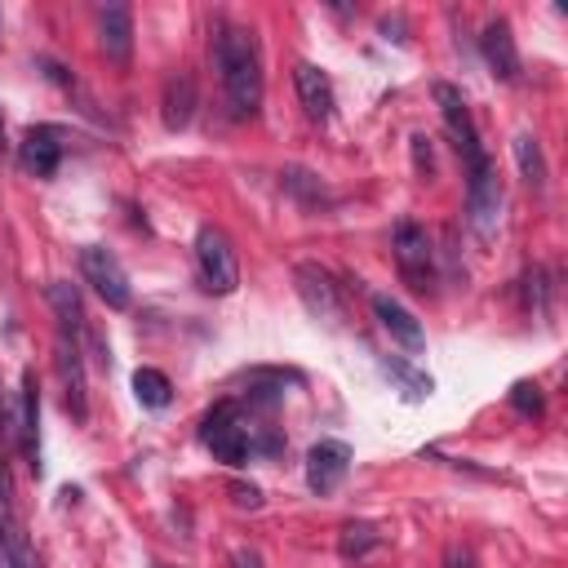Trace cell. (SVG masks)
Listing matches in <instances>:
<instances>
[{
    "instance_id": "obj_32",
    "label": "cell",
    "mask_w": 568,
    "mask_h": 568,
    "mask_svg": "<svg viewBox=\"0 0 568 568\" xmlns=\"http://www.w3.org/2000/svg\"><path fill=\"white\" fill-rule=\"evenodd\" d=\"M0 390H4V386H0ZM4 413H9V408H4V395H0V417H4Z\"/></svg>"
},
{
    "instance_id": "obj_13",
    "label": "cell",
    "mask_w": 568,
    "mask_h": 568,
    "mask_svg": "<svg viewBox=\"0 0 568 568\" xmlns=\"http://www.w3.org/2000/svg\"><path fill=\"white\" fill-rule=\"evenodd\" d=\"M98 40H102V53L115 62V67H124L129 62V53H133V13H129V4H102L98 9Z\"/></svg>"
},
{
    "instance_id": "obj_2",
    "label": "cell",
    "mask_w": 568,
    "mask_h": 568,
    "mask_svg": "<svg viewBox=\"0 0 568 568\" xmlns=\"http://www.w3.org/2000/svg\"><path fill=\"white\" fill-rule=\"evenodd\" d=\"M200 439H204L209 453H213L217 462H226V466H240V462H248V453H253V430L240 422L235 404H217V408L204 417Z\"/></svg>"
},
{
    "instance_id": "obj_12",
    "label": "cell",
    "mask_w": 568,
    "mask_h": 568,
    "mask_svg": "<svg viewBox=\"0 0 568 568\" xmlns=\"http://www.w3.org/2000/svg\"><path fill=\"white\" fill-rule=\"evenodd\" d=\"M58 377H62V404L75 422L89 417V390H84V364H80V351L71 337H58Z\"/></svg>"
},
{
    "instance_id": "obj_10",
    "label": "cell",
    "mask_w": 568,
    "mask_h": 568,
    "mask_svg": "<svg viewBox=\"0 0 568 568\" xmlns=\"http://www.w3.org/2000/svg\"><path fill=\"white\" fill-rule=\"evenodd\" d=\"M346 466H351V448L342 439H320L306 453V484L315 493H333L346 479Z\"/></svg>"
},
{
    "instance_id": "obj_23",
    "label": "cell",
    "mask_w": 568,
    "mask_h": 568,
    "mask_svg": "<svg viewBox=\"0 0 568 568\" xmlns=\"http://www.w3.org/2000/svg\"><path fill=\"white\" fill-rule=\"evenodd\" d=\"M280 182H284V191H293V195H297V200H306V204L328 200V195H324V182H320L311 169H284V173H280Z\"/></svg>"
},
{
    "instance_id": "obj_9",
    "label": "cell",
    "mask_w": 568,
    "mask_h": 568,
    "mask_svg": "<svg viewBox=\"0 0 568 568\" xmlns=\"http://www.w3.org/2000/svg\"><path fill=\"white\" fill-rule=\"evenodd\" d=\"M18 448L27 457V466L40 475V386H36V373L27 368L22 373V390H18Z\"/></svg>"
},
{
    "instance_id": "obj_21",
    "label": "cell",
    "mask_w": 568,
    "mask_h": 568,
    "mask_svg": "<svg viewBox=\"0 0 568 568\" xmlns=\"http://www.w3.org/2000/svg\"><path fill=\"white\" fill-rule=\"evenodd\" d=\"M510 151H515V164H519L524 182H528V186H546V160H541L537 138H532V133H519V138L510 142Z\"/></svg>"
},
{
    "instance_id": "obj_20",
    "label": "cell",
    "mask_w": 568,
    "mask_h": 568,
    "mask_svg": "<svg viewBox=\"0 0 568 568\" xmlns=\"http://www.w3.org/2000/svg\"><path fill=\"white\" fill-rule=\"evenodd\" d=\"M377 541H382L377 524H368V519H351V524H342L337 550H342V559H364V555H368Z\"/></svg>"
},
{
    "instance_id": "obj_3",
    "label": "cell",
    "mask_w": 568,
    "mask_h": 568,
    "mask_svg": "<svg viewBox=\"0 0 568 568\" xmlns=\"http://www.w3.org/2000/svg\"><path fill=\"white\" fill-rule=\"evenodd\" d=\"M195 262H200V280L209 293H231L240 284V266H235V248L217 226H200L195 235Z\"/></svg>"
},
{
    "instance_id": "obj_11",
    "label": "cell",
    "mask_w": 568,
    "mask_h": 568,
    "mask_svg": "<svg viewBox=\"0 0 568 568\" xmlns=\"http://www.w3.org/2000/svg\"><path fill=\"white\" fill-rule=\"evenodd\" d=\"M18 160H22V169L36 173V178H53L58 164H62L58 129H53V124H36V129H27L22 142H18Z\"/></svg>"
},
{
    "instance_id": "obj_27",
    "label": "cell",
    "mask_w": 568,
    "mask_h": 568,
    "mask_svg": "<svg viewBox=\"0 0 568 568\" xmlns=\"http://www.w3.org/2000/svg\"><path fill=\"white\" fill-rule=\"evenodd\" d=\"M413 160H417V173H426V178H435V160H430V138H413Z\"/></svg>"
},
{
    "instance_id": "obj_16",
    "label": "cell",
    "mask_w": 568,
    "mask_h": 568,
    "mask_svg": "<svg viewBox=\"0 0 568 568\" xmlns=\"http://www.w3.org/2000/svg\"><path fill=\"white\" fill-rule=\"evenodd\" d=\"M373 315H377V324L395 337V342H404L408 351H422V342H426V333H422V324H417V315L413 311H404L390 293H373Z\"/></svg>"
},
{
    "instance_id": "obj_5",
    "label": "cell",
    "mask_w": 568,
    "mask_h": 568,
    "mask_svg": "<svg viewBox=\"0 0 568 568\" xmlns=\"http://www.w3.org/2000/svg\"><path fill=\"white\" fill-rule=\"evenodd\" d=\"M390 248H395L399 275H404L417 293H426V288H430V280H435V253H430L426 231H422L417 222H399V226L390 231Z\"/></svg>"
},
{
    "instance_id": "obj_15",
    "label": "cell",
    "mask_w": 568,
    "mask_h": 568,
    "mask_svg": "<svg viewBox=\"0 0 568 568\" xmlns=\"http://www.w3.org/2000/svg\"><path fill=\"white\" fill-rule=\"evenodd\" d=\"M293 89H297V102L311 120H328L333 115V80L315 67V62H297L293 67Z\"/></svg>"
},
{
    "instance_id": "obj_6",
    "label": "cell",
    "mask_w": 568,
    "mask_h": 568,
    "mask_svg": "<svg viewBox=\"0 0 568 568\" xmlns=\"http://www.w3.org/2000/svg\"><path fill=\"white\" fill-rule=\"evenodd\" d=\"M293 284H297L302 306H306L315 320H324V324H337V320H342V293H337L333 275H328L320 262H297V266H293Z\"/></svg>"
},
{
    "instance_id": "obj_4",
    "label": "cell",
    "mask_w": 568,
    "mask_h": 568,
    "mask_svg": "<svg viewBox=\"0 0 568 568\" xmlns=\"http://www.w3.org/2000/svg\"><path fill=\"white\" fill-rule=\"evenodd\" d=\"M80 271H84V280L93 284V293H98V297H102L111 311H124V306L133 302L129 275H124V266H120V257H115L111 248L89 244V248L80 253Z\"/></svg>"
},
{
    "instance_id": "obj_18",
    "label": "cell",
    "mask_w": 568,
    "mask_h": 568,
    "mask_svg": "<svg viewBox=\"0 0 568 568\" xmlns=\"http://www.w3.org/2000/svg\"><path fill=\"white\" fill-rule=\"evenodd\" d=\"M49 306H53V315H58V324H62V337H80L84 333V306H80V293L67 284V280H53L49 284Z\"/></svg>"
},
{
    "instance_id": "obj_19",
    "label": "cell",
    "mask_w": 568,
    "mask_h": 568,
    "mask_svg": "<svg viewBox=\"0 0 568 568\" xmlns=\"http://www.w3.org/2000/svg\"><path fill=\"white\" fill-rule=\"evenodd\" d=\"M0 568H36V555H31V541L18 524V515L9 524H0Z\"/></svg>"
},
{
    "instance_id": "obj_26",
    "label": "cell",
    "mask_w": 568,
    "mask_h": 568,
    "mask_svg": "<svg viewBox=\"0 0 568 568\" xmlns=\"http://www.w3.org/2000/svg\"><path fill=\"white\" fill-rule=\"evenodd\" d=\"M231 501L240 510H257L262 506V488L257 484H244V479H231Z\"/></svg>"
},
{
    "instance_id": "obj_14",
    "label": "cell",
    "mask_w": 568,
    "mask_h": 568,
    "mask_svg": "<svg viewBox=\"0 0 568 568\" xmlns=\"http://www.w3.org/2000/svg\"><path fill=\"white\" fill-rule=\"evenodd\" d=\"M479 49H484V62L497 80H515L519 75V49H515V36H510V22L506 18H493L479 36Z\"/></svg>"
},
{
    "instance_id": "obj_28",
    "label": "cell",
    "mask_w": 568,
    "mask_h": 568,
    "mask_svg": "<svg viewBox=\"0 0 568 568\" xmlns=\"http://www.w3.org/2000/svg\"><path fill=\"white\" fill-rule=\"evenodd\" d=\"M9 519H13V484H9V470L0 462V524H9Z\"/></svg>"
},
{
    "instance_id": "obj_24",
    "label": "cell",
    "mask_w": 568,
    "mask_h": 568,
    "mask_svg": "<svg viewBox=\"0 0 568 568\" xmlns=\"http://www.w3.org/2000/svg\"><path fill=\"white\" fill-rule=\"evenodd\" d=\"M524 297H528V311L537 315V320H546L550 315V275H546V266H532L528 275H524Z\"/></svg>"
},
{
    "instance_id": "obj_31",
    "label": "cell",
    "mask_w": 568,
    "mask_h": 568,
    "mask_svg": "<svg viewBox=\"0 0 568 568\" xmlns=\"http://www.w3.org/2000/svg\"><path fill=\"white\" fill-rule=\"evenodd\" d=\"M0 146H4V115H0Z\"/></svg>"
},
{
    "instance_id": "obj_8",
    "label": "cell",
    "mask_w": 568,
    "mask_h": 568,
    "mask_svg": "<svg viewBox=\"0 0 568 568\" xmlns=\"http://www.w3.org/2000/svg\"><path fill=\"white\" fill-rule=\"evenodd\" d=\"M466 213H470V226L488 240L497 231V217H501V182L493 173V164L484 160L479 169H470V182H466Z\"/></svg>"
},
{
    "instance_id": "obj_22",
    "label": "cell",
    "mask_w": 568,
    "mask_h": 568,
    "mask_svg": "<svg viewBox=\"0 0 568 568\" xmlns=\"http://www.w3.org/2000/svg\"><path fill=\"white\" fill-rule=\"evenodd\" d=\"M169 377L160 373V368H138L133 373V395H138V404H146V408H164L169 404Z\"/></svg>"
},
{
    "instance_id": "obj_25",
    "label": "cell",
    "mask_w": 568,
    "mask_h": 568,
    "mask_svg": "<svg viewBox=\"0 0 568 568\" xmlns=\"http://www.w3.org/2000/svg\"><path fill=\"white\" fill-rule=\"evenodd\" d=\"M510 408L524 417H541V390L532 382H515L510 386Z\"/></svg>"
},
{
    "instance_id": "obj_1",
    "label": "cell",
    "mask_w": 568,
    "mask_h": 568,
    "mask_svg": "<svg viewBox=\"0 0 568 568\" xmlns=\"http://www.w3.org/2000/svg\"><path fill=\"white\" fill-rule=\"evenodd\" d=\"M213 67L222 71V89H226V102L231 111L244 120L257 111L262 102V53H257V40L253 31L244 27H222L213 36Z\"/></svg>"
},
{
    "instance_id": "obj_7",
    "label": "cell",
    "mask_w": 568,
    "mask_h": 568,
    "mask_svg": "<svg viewBox=\"0 0 568 568\" xmlns=\"http://www.w3.org/2000/svg\"><path fill=\"white\" fill-rule=\"evenodd\" d=\"M435 102H439V115H444V124H448V133H453V142H457L466 169H479L488 155H484V146H479V133H475V120H470V111H466V98H462L453 84H435Z\"/></svg>"
},
{
    "instance_id": "obj_17",
    "label": "cell",
    "mask_w": 568,
    "mask_h": 568,
    "mask_svg": "<svg viewBox=\"0 0 568 568\" xmlns=\"http://www.w3.org/2000/svg\"><path fill=\"white\" fill-rule=\"evenodd\" d=\"M191 111H195V80H191L186 71H178V75L164 84L160 120H164V129H186V124H191Z\"/></svg>"
},
{
    "instance_id": "obj_29",
    "label": "cell",
    "mask_w": 568,
    "mask_h": 568,
    "mask_svg": "<svg viewBox=\"0 0 568 568\" xmlns=\"http://www.w3.org/2000/svg\"><path fill=\"white\" fill-rule=\"evenodd\" d=\"M444 568H475V555L466 546H448L444 550Z\"/></svg>"
},
{
    "instance_id": "obj_30",
    "label": "cell",
    "mask_w": 568,
    "mask_h": 568,
    "mask_svg": "<svg viewBox=\"0 0 568 568\" xmlns=\"http://www.w3.org/2000/svg\"><path fill=\"white\" fill-rule=\"evenodd\" d=\"M231 564H235V568H262V555L248 550V546H240V550H231Z\"/></svg>"
}]
</instances>
